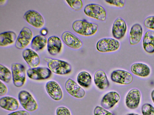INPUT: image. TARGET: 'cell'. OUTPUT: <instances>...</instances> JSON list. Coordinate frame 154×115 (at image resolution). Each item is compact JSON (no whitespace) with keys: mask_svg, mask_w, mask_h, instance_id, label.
<instances>
[{"mask_svg":"<svg viewBox=\"0 0 154 115\" xmlns=\"http://www.w3.org/2000/svg\"><path fill=\"white\" fill-rule=\"evenodd\" d=\"M45 60L47 62L48 68L57 74L65 75L69 73L72 71L71 65L65 61L56 59L45 58Z\"/></svg>","mask_w":154,"mask_h":115,"instance_id":"cell-1","label":"cell"},{"mask_svg":"<svg viewBox=\"0 0 154 115\" xmlns=\"http://www.w3.org/2000/svg\"><path fill=\"white\" fill-rule=\"evenodd\" d=\"M74 31L78 34L84 36H91L96 33L98 29V25L85 20H78L72 24Z\"/></svg>","mask_w":154,"mask_h":115,"instance_id":"cell-2","label":"cell"},{"mask_svg":"<svg viewBox=\"0 0 154 115\" xmlns=\"http://www.w3.org/2000/svg\"><path fill=\"white\" fill-rule=\"evenodd\" d=\"M13 82L17 87H22L26 80V72L25 66L22 64L13 63L11 66Z\"/></svg>","mask_w":154,"mask_h":115,"instance_id":"cell-3","label":"cell"},{"mask_svg":"<svg viewBox=\"0 0 154 115\" xmlns=\"http://www.w3.org/2000/svg\"><path fill=\"white\" fill-rule=\"evenodd\" d=\"M85 14L87 16L101 21H104L106 17L105 9L100 5L89 4L86 5L84 9Z\"/></svg>","mask_w":154,"mask_h":115,"instance_id":"cell-4","label":"cell"},{"mask_svg":"<svg viewBox=\"0 0 154 115\" xmlns=\"http://www.w3.org/2000/svg\"><path fill=\"white\" fill-rule=\"evenodd\" d=\"M18 97L20 104L26 111L32 112L38 109V106L36 101L27 91H21L19 93Z\"/></svg>","mask_w":154,"mask_h":115,"instance_id":"cell-5","label":"cell"},{"mask_svg":"<svg viewBox=\"0 0 154 115\" xmlns=\"http://www.w3.org/2000/svg\"><path fill=\"white\" fill-rule=\"evenodd\" d=\"M33 38V34L29 28L25 27L21 30L15 42V46L19 49H23L27 47Z\"/></svg>","mask_w":154,"mask_h":115,"instance_id":"cell-6","label":"cell"},{"mask_svg":"<svg viewBox=\"0 0 154 115\" xmlns=\"http://www.w3.org/2000/svg\"><path fill=\"white\" fill-rule=\"evenodd\" d=\"M120 44L117 40L112 38H104L99 40L96 45L98 51L101 52H112L117 50Z\"/></svg>","mask_w":154,"mask_h":115,"instance_id":"cell-7","label":"cell"},{"mask_svg":"<svg viewBox=\"0 0 154 115\" xmlns=\"http://www.w3.org/2000/svg\"><path fill=\"white\" fill-rule=\"evenodd\" d=\"M23 18L28 23L35 28H41L45 25L44 18L36 11L33 10H28L24 13Z\"/></svg>","mask_w":154,"mask_h":115,"instance_id":"cell-8","label":"cell"},{"mask_svg":"<svg viewBox=\"0 0 154 115\" xmlns=\"http://www.w3.org/2000/svg\"><path fill=\"white\" fill-rule=\"evenodd\" d=\"M27 74L29 78L33 80H44L50 78L51 71L48 68L37 67L30 68L27 71Z\"/></svg>","mask_w":154,"mask_h":115,"instance_id":"cell-9","label":"cell"},{"mask_svg":"<svg viewBox=\"0 0 154 115\" xmlns=\"http://www.w3.org/2000/svg\"><path fill=\"white\" fill-rule=\"evenodd\" d=\"M110 78L113 82L124 85L131 84L133 80V77L131 73L122 69L113 71L111 73Z\"/></svg>","mask_w":154,"mask_h":115,"instance_id":"cell-10","label":"cell"},{"mask_svg":"<svg viewBox=\"0 0 154 115\" xmlns=\"http://www.w3.org/2000/svg\"><path fill=\"white\" fill-rule=\"evenodd\" d=\"M65 87L67 92L75 98H82L85 95L84 90L75 81L70 78H68L66 81Z\"/></svg>","mask_w":154,"mask_h":115,"instance_id":"cell-11","label":"cell"},{"mask_svg":"<svg viewBox=\"0 0 154 115\" xmlns=\"http://www.w3.org/2000/svg\"><path fill=\"white\" fill-rule=\"evenodd\" d=\"M45 89L49 96L53 100L58 101L63 97L62 90L59 84L56 81H50L45 85Z\"/></svg>","mask_w":154,"mask_h":115,"instance_id":"cell-12","label":"cell"},{"mask_svg":"<svg viewBox=\"0 0 154 115\" xmlns=\"http://www.w3.org/2000/svg\"><path fill=\"white\" fill-rule=\"evenodd\" d=\"M63 42L68 47L72 49H78L82 46V43L77 36L69 31L63 32L61 36Z\"/></svg>","mask_w":154,"mask_h":115,"instance_id":"cell-13","label":"cell"},{"mask_svg":"<svg viewBox=\"0 0 154 115\" xmlns=\"http://www.w3.org/2000/svg\"><path fill=\"white\" fill-rule=\"evenodd\" d=\"M22 54L23 59L31 68L37 67L40 64L39 56L32 49H26L23 51Z\"/></svg>","mask_w":154,"mask_h":115,"instance_id":"cell-14","label":"cell"},{"mask_svg":"<svg viewBox=\"0 0 154 115\" xmlns=\"http://www.w3.org/2000/svg\"><path fill=\"white\" fill-rule=\"evenodd\" d=\"M140 93L138 89L131 90L126 97L125 104L127 107L130 109L137 108L140 104Z\"/></svg>","mask_w":154,"mask_h":115,"instance_id":"cell-15","label":"cell"},{"mask_svg":"<svg viewBox=\"0 0 154 115\" xmlns=\"http://www.w3.org/2000/svg\"><path fill=\"white\" fill-rule=\"evenodd\" d=\"M120 98L119 95L117 92H109L103 97L101 101V105L105 109L111 108L118 102Z\"/></svg>","mask_w":154,"mask_h":115,"instance_id":"cell-16","label":"cell"},{"mask_svg":"<svg viewBox=\"0 0 154 115\" xmlns=\"http://www.w3.org/2000/svg\"><path fill=\"white\" fill-rule=\"evenodd\" d=\"M127 26L125 20L121 18H117L114 22L112 28L113 37L119 40L124 36L127 30Z\"/></svg>","mask_w":154,"mask_h":115,"instance_id":"cell-17","label":"cell"},{"mask_svg":"<svg viewBox=\"0 0 154 115\" xmlns=\"http://www.w3.org/2000/svg\"><path fill=\"white\" fill-rule=\"evenodd\" d=\"M143 33L141 25L138 23L134 24L131 27L129 34L130 44L134 45L138 43L141 40Z\"/></svg>","mask_w":154,"mask_h":115,"instance_id":"cell-18","label":"cell"},{"mask_svg":"<svg viewBox=\"0 0 154 115\" xmlns=\"http://www.w3.org/2000/svg\"><path fill=\"white\" fill-rule=\"evenodd\" d=\"M47 50L49 53L52 55H55L60 52L62 47V43L58 37L53 36L48 40Z\"/></svg>","mask_w":154,"mask_h":115,"instance_id":"cell-19","label":"cell"},{"mask_svg":"<svg viewBox=\"0 0 154 115\" xmlns=\"http://www.w3.org/2000/svg\"><path fill=\"white\" fill-rule=\"evenodd\" d=\"M94 83L99 89L104 90L108 88L109 82L106 73L103 71L99 70L96 72L94 77Z\"/></svg>","mask_w":154,"mask_h":115,"instance_id":"cell-20","label":"cell"},{"mask_svg":"<svg viewBox=\"0 0 154 115\" xmlns=\"http://www.w3.org/2000/svg\"><path fill=\"white\" fill-rule=\"evenodd\" d=\"M0 106L6 110L14 111L18 109L19 105L18 102L15 98L6 96L0 98Z\"/></svg>","mask_w":154,"mask_h":115,"instance_id":"cell-21","label":"cell"},{"mask_svg":"<svg viewBox=\"0 0 154 115\" xmlns=\"http://www.w3.org/2000/svg\"><path fill=\"white\" fill-rule=\"evenodd\" d=\"M143 46L144 50L147 53H154V31L149 30L145 33L143 39Z\"/></svg>","mask_w":154,"mask_h":115,"instance_id":"cell-22","label":"cell"},{"mask_svg":"<svg viewBox=\"0 0 154 115\" xmlns=\"http://www.w3.org/2000/svg\"><path fill=\"white\" fill-rule=\"evenodd\" d=\"M131 70L135 75L143 77L148 76L150 72V69L146 64L140 63L133 64Z\"/></svg>","mask_w":154,"mask_h":115,"instance_id":"cell-23","label":"cell"},{"mask_svg":"<svg viewBox=\"0 0 154 115\" xmlns=\"http://www.w3.org/2000/svg\"><path fill=\"white\" fill-rule=\"evenodd\" d=\"M17 38L16 34L13 31L2 33L0 34V46L5 47L10 46L15 42Z\"/></svg>","mask_w":154,"mask_h":115,"instance_id":"cell-24","label":"cell"},{"mask_svg":"<svg viewBox=\"0 0 154 115\" xmlns=\"http://www.w3.org/2000/svg\"><path fill=\"white\" fill-rule=\"evenodd\" d=\"M48 40L45 37L41 35L34 37L31 43V47L34 51H38L44 49L47 45Z\"/></svg>","mask_w":154,"mask_h":115,"instance_id":"cell-25","label":"cell"},{"mask_svg":"<svg viewBox=\"0 0 154 115\" xmlns=\"http://www.w3.org/2000/svg\"><path fill=\"white\" fill-rule=\"evenodd\" d=\"M77 80L80 86L88 88L91 84L92 78L90 74L87 72L82 71L78 74Z\"/></svg>","mask_w":154,"mask_h":115,"instance_id":"cell-26","label":"cell"},{"mask_svg":"<svg viewBox=\"0 0 154 115\" xmlns=\"http://www.w3.org/2000/svg\"><path fill=\"white\" fill-rule=\"evenodd\" d=\"M12 73L10 70L5 66L0 65V79L6 83H9L12 78Z\"/></svg>","mask_w":154,"mask_h":115,"instance_id":"cell-27","label":"cell"},{"mask_svg":"<svg viewBox=\"0 0 154 115\" xmlns=\"http://www.w3.org/2000/svg\"><path fill=\"white\" fill-rule=\"evenodd\" d=\"M69 5L75 10H81L83 6V2L81 0H70L66 1Z\"/></svg>","mask_w":154,"mask_h":115,"instance_id":"cell-28","label":"cell"},{"mask_svg":"<svg viewBox=\"0 0 154 115\" xmlns=\"http://www.w3.org/2000/svg\"><path fill=\"white\" fill-rule=\"evenodd\" d=\"M143 115H154V108L149 103L144 104L141 108Z\"/></svg>","mask_w":154,"mask_h":115,"instance_id":"cell-29","label":"cell"},{"mask_svg":"<svg viewBox=\"0 0 154 115\" xmlns=\"http://www.w3.org/2000/svg\"><path fill=\"white\" fill-rule=\"evenodd\" d=\"M93 114L94 115H114L106 109L98 106H96L94 108Z\"/></svg>","mask_w":154,"mask_h":115,"instance_id":"cell-30","label":"cell"},{"mask_svg":"<svg viewBox=\"0 0 154 115\" xmlns=\"http://www.w3.org/2000/svg\"><path fill=\"white\" fill-rule=\"evenodd\" d=\"M144 25L146 28L154 30V16H148L144 21Z\"/></svg>","mask_w":154,"mask_h":115,"instance_id":"cell-31","label":"cell"},{"mask_svg":"<svg viewBox=\"0 0 154 115\" xmlns=\"http://www.w3.org/2000/svg\"><path fill=\"white\" fill-rule=\"evenodd\" d=\"M56 115H71L69 110L66 107L60 106L57 108Z\"/></svg>","mask_w":154,"mask_h":115,"instance_id":"cell-32","label":"cell"},{"mask_svg":"<svg viewBox=\"0 0 154 115\" xmlns=\"http://www.w3.org/2000/svg\"><path fill=\"white\" fill-rule=\"evenodd\" d=\"M105 1L108 3L120 8L123 7L125 3L124 0H106Z\"/></svg>","mask_w":154,"mask_h":115,"instance_id":"cell-33","label":"cell"},{"mask_svg":"<svg viewBox=\"0 0 154 115\" xmlns=\"http://www.w3.org/2000/svg\"><path fill=\"white\" fill-rule=\"evenodd\" d=\"M8 89L7 86L1 81H0V96H3L8 93Z\"/></svg>","mask_w":154,"mask_h":115,"instance_id":"cell-34","label":"cell"},{"mask_svg":"<svg viewBox=\"0 0 154 115\" xmlns=\"http://www.w3.org/2000/svg\"><path fill=\"white\" fill-rule=\"evenodd\" d=\"M7 115H30V114L26 111L20 110L13 112Z\"/></svg>","mask_w":154,"mask_h":115,"instance_id":"cell-35","label":"cell"},{"mask_svg":"<svg viewBox=\"0 0 154 115\" xmlns=\"http://www.w3.org/2000/svg\"><path fill=\"white\" fill-rule=\"evenodd\" d=\"M48 33V31L46 28H43L40 31V33L41 35L44 36H46Z\"/></svg>","mask_w":154,"mask_h":115,"instance_id":"cell-36","label":"cell"},{"mask_svg":"<svg viewBox=\"0 0 154 115\" xmlns=\"http://www.w3.org/2000/svg\"><path fill=\"white\" fill-rule=\"evenodd\" d=\"M151 97L152 101L154 103V90H153L151 93Z\"/></svg>","mask_w":154,"mask_h":115,"instance_id":"cell-37","label":"cell"},{"mask_svg":"<svg viewBox=\"0 0 154 115\" xmlns=\"http://www.w3.org/2000/svg\"><path fill=\"white\" fill-rule=\"evenodd\" d=\"M126 115H139V114H134V113H131V114H128Z\"/></svg>","mask_w":154,"mask_h":115,"instance_id":"cell-38","label":"cell"}]
</instances>
